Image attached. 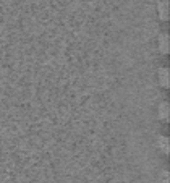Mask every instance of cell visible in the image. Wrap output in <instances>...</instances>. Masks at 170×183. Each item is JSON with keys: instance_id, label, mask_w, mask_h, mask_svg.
<instances>
[{"instance_id": "1", "label": "cell", "mask_w": 170, "mask_h": 183, "mask_svg": "<svg viewBox=\"0 0 170 183\" xmlns=\"http://www.w3.org/2000/svg\"><path fill=\"white\" fill-rule=\"evenodd\" d=\"M159 81H160V84H162L164 88L168 86V72H167L165 68L160 70V78H159Z\"/></svg>"}, {"instance_id": "2", "label": "cell", "mask_w": 170, "mask_h": 183, "mask_svg": "<svg viewBox=\"0 0 170 183\" xmlns=\"http://www.w3.org/2000/svg\"><path fill=\"white\" fill-rule=\"evenodd\" d=\"M159 12H160V18L162 20H165L167 18V13H168V5H167V2H162L159 5Z\"/></svg>"}, {"instance_id": "3", "label": "cell", "mask_w": 170, "mask_h": 183, "mask_svg": "<svg viewBox=\"0 0 170 183\" xmlns=\"http://www.w3.org/2000/svg\"><path fill=\"white\" fill-rule=\"evenodd\" d=\"M160 50H162L164 54L168 52V41H167V36H162V37H160Z\"/></svg>"}, {"instance_id": "4", "label": "cell", "mask_w": 170, "mask_h": 183, "mask_svg": "<svg viewBox=\"0 0 170 183\" xmlns=\"http://www.w3.org/2000/svg\"><path fill=\"white\" fill-rule=\"evenodd\" d=\"M160 118H167L168 117V107H167V104H162L160 105Z\"/></svg>"}, {"instance_id": "5", "label": "cell", "mask_w": 170, "mask_h": 183, "mask_svg": "<svg viewBox=\"0 0 170 183\" xmlns=\"http://www.w3.org/2000/svg\"><path fill=\"white\" fill-rule=\"evenodd\" d=\"M159 141H160V143H159V146L164 149V152H168V143H167V138H160Z\"/></svg>"}]
</instances>
